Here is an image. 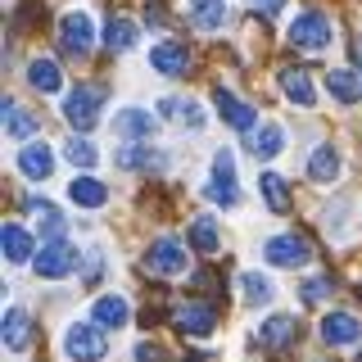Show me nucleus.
<instances>
[{"instance_id": "f257e3e1", "label": "nucleus", "mask_w": 362, "mask_h": 362, "mask_svg": "<svg viewBox=\"0 0 362 362\" xmlns=\"http://www.w3.org/2000/svg\"><path fill=\"white\" fill-rule=\"evenodd\" d=\"M286 41L294 45V50H308V54H317V50H326V45L335 41V23L322 14V9H303L299 18L286 28Z\"/></svg>"}, {"instance_id": "f03ea898", "label": "nucleus", "mask_w": 362, "mask_h": 362, "mask_svg": "<svg viewBox=\"0 0 362 362\" xmlns=\"http://www.w3.org/2000/svg\"><path fill=\"white\" fill-rule=\"evenodd\" d=\"M100 109H105V86H82L77 82V90H68L64 95V118L73 132H90L100 122Z\"/></svg>"}, {"instance_id": "7ed1b4c3", "label": "nucleus", "mask_w": 362, "mask_h": 362, "mask_svg": "<svg viewBox=\"0 0 362 362\" xmlns=\"http://www.w3.org/2000/svg\"><path fill=\"white\" fill-rule=\"evenodd\" d=\"M64 354L73 362H100L109 354V339H105V326L95 322H73L64 331Z\"/></svg>"}, {"instance_id": "20e7f679", "label": "nucleus", "mask_w": 362, "mask_h": 362, "mask_svg": "<svg viewBox=\"0 0 362 362\" xmlns=\"http://www.w3.org/2000/svg\"><path fill=\"white\" fill-rule=\"evenodd\" d=\"M204 195L218 204V209H235V204H240V181H235V158H231V150H218V154H213V173H209Z\"/></svg>"}, {"instance_id": "39448f33", "label": "nucleus", "mask_w": 362, "mask_h": 362, "mask_svg": "<svg viewBox=\"0 0 362 362\" xmlns=\"http://www.w3.org/2000/svg\"><path fill=\"white\" fill-rule=\"evenodd\" d=\"M263 258L272 267H308L313 263V245L303 240V235L286 231V235H272V240L263 245Z\"/></svg>"}, {"instance_id": "423d86ee", "label": "nucleus", "mask_w": 362, "mask_h": 362, "mask_svg": "<svg viewBox=\"0 0 362 362\" xmlns=\"http://www.w3.org/2000/svg\"><path fill=\"white\" fill-rule=\"evenodd\" d=\"M32 272L45 276V281H59V276H68V272H77V249L68 240H45L41 254L32 258Z\"/></svg>"}, {"instance_id": "0eeeda50", "label": "nucleus", "mask_w": 362, "mask_h": 362, "mask_svg": "<svg viewBox=\"0 0 362 362\" xmlns=\"http://www.w3.org/2000/svg\"><path fill=\"white\" fill-rule=\"evenodd\" d=\"M145 267L154 272V276H181V272L190 267V254L181 240H154L145 249Z\"/></svg>"}, {"instance_id": "6e6552de", "label": "nucleus", "mask_w": 362, "mask_h": 362, "mask_svg": "<svg viewBox=\"0 0 362 362\" xmlns=\"http://www.w3.org/2000/svg\"><path fill=\"white\" fill-rule=\"evenodd\" d=\"M59 41L68 54H90V45H95V23H90L86 9H73V14L59 18Z\"/></svg>"}, {"instance_id": "1a4fd4ad", "label": "nucleus", "mask_w": 362, "mask_h": 362, "mask_svg": "<svg viewBox=\"0 0 362 362\" xmlns=\"http://www.w3.org/2000/svg\"><path fill=\"white\" fill-rule=\"evenodd\" d=\"M358 339H362V322L354 313H326L322 317V344L349 349V344H358Z\"/></svg>"}, {"instance_id": "9d476101", "label": "nucleus", "mask_w": 362, "mask_h": 362, "mask_svg": "<svg viewBox=\"0 0 362 362\" xmlns=\"http://www.w3.org/2000/svg\"><path fill=\"white\" fill-rule=\"evenodd\" d=\"M213 109H218V118H222L231 132H254V118H258V113L249 109V105H240V100H235L226 86L213 90Z\"/></svg>"}, {"instance_id": "9b49d317", "label": "nucleus", "mask_w": 362, "mask_h": 362, "mask_svg": "<svg viewBox=\"0 0 362 362\" xmlns=\"http://www.w3.org/2000/svg\"><path fill=\"white\" fill-rule=\"evenodd\" d=\"M14 163H18V173H23V177H32V181H45V177L54 173V150H50L45 141H28V145L18 150V158H14Z\"/></svg>"}, {"instance_id": "f8f14e48", "label": "nucleus", "mask_w": 362, "mask_h": 362, "mask_svg": "<svg viewBox=\"0 0 362 362\" xmlns=\"http://www.w3.org/2000/svg\"><path fill=\"white\" fill-rule=\"evenodd\" d=\"M0 249H5V263H14V267L37 258V254H32V231L23 222H5V226H0Z\"/></svg>"}, {"instance_id": "ddd939ff", "label": "nucleus", "mask_w": 362, "mask_h": 362, "mask_svg": "<svg viewBox=\"0 0 362 362\" xmlns=\"http://www.w3.org/2000/svg\"><path fill=\"white\" fill-rule=\"evenodd\" d=\"M186 64H190V54H186V45H181V41L150 45V68H158L163 77H181V73H186Z\"/></svg>"}, {"instance_id": "4468645a", "label": "nucleus", "mask_w": 362, "mask_h": 362, "mask_svg": "<svg viewBox=\"0 0 362 362\" xmlns=\"http://www.w3.org/2000/svg\"><path fill=\"white\" fill-rule=\"evenodd\" d=\"M90 317H95V326H105V331H122V326L132 322V308L122 294H100L95 308H90Z\"/></svg>"}, {"instance_id": "2eb2a0df", "label": "nucleus", "mask_w": 362, "mask_h": 362, "mask_svg": "<svg viewBox=\"0 0 362 362\" xmlns=\"http://www.w3.org/2000/svg\"><path fill=\"white\" fill-rule=\"evenodd\" d=\"M68 199L77 204V209H105L109 204V186L95 177H73L68 181Z\"/></svg>"}, {"instance_id": "dca6fc26", "label": "nucleus", "mask_w": 362, "mask_h": 362, "mask_svg": "<svg viewBox=\"0 0 362 362\" xmlns=\"http://www.w3.org/2000/svg\"><path fill=\"white\" fill-rule=\"evenodd\" d=\"M339 173H344V158H339V150H335V145H317L313 158H308V177L322 181V186H331Z\"/></svg>"}, {"instance_id": "f3484780", "label": "nucleus", "mask_w": 362, "mask_h": 362, "mask_svg": "<svg viewBox=\"0 0 362 362\" xmlns=\"http://www.w3.org/2000/svg\"><path fill=\"white\" fill-rule=\"evenodd\" d=\"M281 90H286V100H294L299 109H313V105H317L313 77L303 73V68H286V73H281Z\"/></svg>"}, {"instance_id": "a211bd4d", "label": "nucleus", "mask_w": 362, "mask_h": 362, "mask_svg": "<svg viewBox=\"0 0 362 362\" xmlns=\"http://www.w3.org/2000/svg\"><path fill=\"white\" fill-rule=\"evenodd\" d=\"M28 82H32V90H41V95H54V90L64 86V73H59L54 59H32L28 64Z\"/></svg>"}, {"instance_id": "6ab92c4d", "label": "nucleus", "mask_w": 362, "mask_h": 362, "mask_svg": "<svg viewBox=\"0 0 362 362\" xmlns=\"http://www.w3.org/2000/svg\"><path fill=\"white\" fill-rule=\"evenodd\" d=\"M190 23L199 32H218L226 23V0H190Z\"/></svg>"}, {"instance_id": "aec40b11", "label": "nucleus", "mask_w": 362, "mask_h": 362, "mask_svg": "<svg viewBox=\"0 0 362 362\" xmlns=\"http://www.w3.org/2000/svg\"><path fill=\"white\" fill-rule=\"evenodd\" d=\"M113 132L127 136V141H141V136H150V132H154V118H150L145 109H122L118 118H113Z\"/></svg>"}, {"instance_id": "412c9836", "label": "nucleus", "mask_w": 362, "mask_h": 362, "mask_svg": "<svg viewBox=\"0 0 362 362\" xmlns=\"http://www.w3.org/2000/svg\"><path fill=\"white\" fill-rule=\"evenodd\" d=\"M281 145H286V132H281L276 122H263L258 132H249V150H254L258 158H276Z\"/></svg>"}, {"instance_id": "4be33fe9", "label": "nucleus", "mask_w": 362, "mask_h": 362, "mask_svg": "<svg viewBox=\"0 0 362 362\" xmlns=\"http://www.w3.org/2000/svg\"><path fill=\"white\" fill-rule=\"evenodd\" d=\"M190 245H195L199 254H218V249H222L218 222H213V218H195V222H190Z\"/></svg>"}, {"instance_id": "5701e85b", "label": "nucleus", "mask_w": 362, "mask_h": 362, "mask_svg": "<svg viewBox=\"0 0 362 362\" xmlns=\"http://www.w3.org/2000/svg\"><path fill=\"white\" fill-rule=\"evenodd\" d=\"M5 344L9 349H28V331H32V317H28V308H9L5 313Z\"/></svg>"}, {"instance_id": "b1692460", "label": "nucleus", "mask_w": 362, "mask_h": 362, "mask_svg": "<svg viewBox=\"0 0 362 362\" xmlns=\"http://www.w3.org/2000/svg\"><path fill=\"white\" fill-rule=\"evenodd\" d=\"M177 326L186 335H195V339H204L213 331V313L209 308H195V303H186V308H177Z\"/></svg>"}, {"instance_id": "393cba45", "label": "nucleus", "mask_w": 362, "mask_h": 362, "mask_svg": "<svg viewBox=\"0 0 362 362\" xmlns=\"http://www.w3.org/2000/svg\"><path fill=\"white\" fill-rule=\"evenodd\" d=\"M326 86H331V95L339 100V105H358L362 100V86H358V77L349 73V68H335V73L326 77Z\"/></svg>"}, {"instance_id": "a878e982", "label": "nucleus", "mask_w": 362, "mask_h": 362, "mask_svg": "<svg viewBox=\"0 0 362 362\" xmlns=\"http://www.w3.org/2000/svg\"><path fill=\"white\" fill-rule=\"evenodd\" d=\"M64 158H68V163H73V168H82V173H86V168H95L100 163V154H95V145H90L86 141V136H68V141H64Z\"/></svg>"}, {"instance_id": "bb28decb", "label": "nucleus", "mask_w": 362, "mask_h": 362, "mask_svg": "<svg viewBox=\"0 0 362 362\" xmlns=\"http://www.w3.org/2000/svg\"><path fill=\"white\" fill-rule=\"evenodd\" d=\"M5 132L14 136V141H32V132H37V118H32L28 109H18L14 100H5Z\"/></svg>"}, {"instance_id": "cd10ccee", "label": "nucleus", "mask_w": 362, "mask_h": 362, "mask_svg": "<svg viewBox=\"0 0 362 362\" xmlns=\"http://www.w3.org/2000/svg\"><path fill=\"white\" fill-rule=\"evenodd\" d=\"M105 41H109V50H132V45L141 41V28H136L132 18H109Z\"/></svg>"}, {"instance_id": "c85d7f7f", "label": "nucleus", "mask_w": 362, "mask_h": 362, "mask_svg": "<svg viewBox=\"0 0 362 362\" xmlns=\"http://www.w3.org/2000/svg\"><path fill=\"white\" fill-rule=\"evenodd\" d=\"M258 190H263V199H267L272 213H290V190H286V181H281L276 173H263V177H258Z\"/></svg>"}, {"instance_id": "c756f323", "label": "nucleus", "mask_w": 362, "mask_h": 362, "mask_svg": "<svg viewBox=\"0 0 362 362\" xmlns=\"http://www.w3.org/2000/svg\"><path fill=\"white\" fill-rule=\"evenodd\" d=\"M290 335H294V317H272V322L258 326V344H267V349H281Z\"/></svg>"}, {"instance_id": "7c9ffc66", "label": "nucleus", "mask_w": 362, "mask_h": 362, "mask_svg": "<svg viewBox=\"0 0 362 362\" xmlns=\"http://www.w3.org/2000/svg\"><path fill=\"white\" fill-rule=\"evenodd\" d=\"M240 294H245V303H272V281L263 276V272H245L240 276Z\"/></svg>"}, {"instance_id": "2f4dec72", "label": "nucleus", "mask_w": 362, "mask_h": 362, "mask_svg": "<svg viewBox=\"0 0 362 362\" xmlns=\"http://www.w3.org/2000/svg\"><path fill=\"white\" fill-rule=\"evenodd\" d=\"M32 209H37V222H41V235H45V240H64V218H59V209L37 204V199H32Z\"/></svg>"}, {"instance_id": "473e14b6", "label": "nucleus", "mask_w": 362, "mask_h": 362, "mask_svg": "<svg viewBox=\"0 0 362 362\" xmlns=\"http://www.w3.org/2000/svg\"><path fill=\"white\" fill-rule=\"evenodd\" d=\"M118 163L122 168H154L158 173V168H163V150H122Z\"/></svg>"}, {"instance_id": "72a5a7b5", "label": "nucleus", "mask_w": 362, "mask_h": 362, "mask_svg": "<svg viewBox=\"0 0 362 362\" xmlns=\"http://www.w3.org/2000/svg\"><path fill=\"white\" fill-rule=\"evenodd\" d=\"M177 113H181V122H186L190 132H199V127H204V109L195 105V100H186V105H177Z\"/></svg>"}, {"instance_id": "f704fd0d", "label": "nucleus", "mask_w": 362, "mask_h": 362, "mask_svg": "<svg viewBox=\"0 0 362 362\" xmlns=\"http://www.w3.org/2000/svg\"><path fill=\"white\" fill-rule=\"evenodd\" d=\"M326 294H331V281H308V286H303V303H326Z\"/></svg>"}, {"instance_id": "c9c22d12", "label": "nucleus", "mask_w": 362, "mask_h": 362, "mask_svg": "<svg viewBox=\"0 0 362 362\" xmlns=\"http://www.w3.org/2000/svg\"><path fill=\"white\" fill-rule=\"evenodd\" d=\"M136 362H168V354L158 344H136Z\"/></svg>"}, {"instance_id": "e433bc0d", "label": "nucleus", "mask_w": 362, "mask_h": 362, "mask_svg": "<svg viewBox=\"0 0 362 362\" xmlns=\"http://www.w3.org/2000/svg\"><path fill=\"white\" fill-rule=\"evenodd\" d=\"M254 5H258V9H263V14L272 18V14H281V9H286L290 0H254Z\"/></svg>"}]
</instances>
